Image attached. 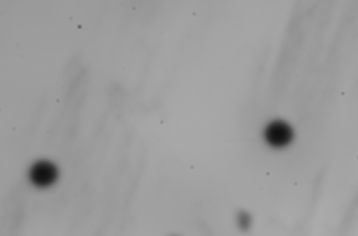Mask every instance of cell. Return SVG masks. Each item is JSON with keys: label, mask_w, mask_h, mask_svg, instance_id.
Wrapping results in <instances>:
<instances>
[{"label": "cell", "mask_w": 358, "mask_h": 236, "mask_svg": "<svg viewBox=\"0 0 358 236\" xmlns=\"http://www.w3.org/2000/svg\"><path fill=\"white\" fill-rule=\"evenodd\" d=\"M264 138L270 147L283 148L291 144L294 139V131L287 121L273 120L264 128Z\"/></svg>", "instance_id": "obj_1"}, {"label": "cell", "mask_w": 358, "mask_h": 236, "mask_svg": "<svg viewBox=\"0 0 358 236\" xmlns=\"http://www.w3.org/2000/svg\"><path fill=\"white\" fill-rule=\"evenodd\" d=\"M30 181L34 182L38 187H50L51 184H55L57 177H59V170L55 163L48 162V160H39L34 166L30 168L29 172Z\"/></svg>", "instance_id": "obj_2"}]
</instances>
